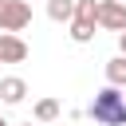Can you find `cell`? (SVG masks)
<instances>
[{
  "label": "cell",
  "mask_w": 126,
  "mask_h": 126,
  "mask_svg": "<svg viewBox=\"0 0 126 126\" xmlns=\"http://www.w3.org/2000/svg\"><path fill=\"white\" fill-rule=\"evenodd\" d=\"M87 114L98 126H126V91L122 87H102Z\"/></svg>",
  "instance_id": "cell-1"
},
{
  "label": "cell",
  "mask_w": 126,
  "mask_h": 126,
  "mask_svg": "<svg viewBox=\"0 0 126 126\" xmlns=\"http://www.w3.org/2000/svg\"><path fill=\"white\" fill-rule=\"evenodd\" d=\"M32 24V4L28 0H4L0 4V32H24Z\"/></svg>",
  "instance_id": "cell-2"
},
{
  "label": "cell",
  "mask_w": 126,
  "mask_h": 126,
  "mask_svg": "<svg viewBox=\"0 0 126 126\" xmlns=\"http://www.w3.org/2000/svg\"><path fill=\"white\" fill-rule=\"evenodd\" d=\"M98 28L126 32V4L122 0H98Z\"/></svg>",
  "instance_id": "cell-3"
},
{
  "label": "cell",
  "mask_w": 126,
  "mask_h": 126,
  "mask_svg": "<svg viewBox=\"0 0 126 126\" xmlns=\"http://www.w3.org/2000/svg\"><path fill=\"white\" fill-rule=\"evenodd\" d=\"M28 59V43L16 32H0V63H24Z\"/></svg>",
  "instance_id": "cell-4"
},
{
  "label": "cell",
  "mask_w": 126,
  "mask_h": 126,
  "mask_svg": "<svg viewBox=\"0 0 126 126\" xmlns=\"http://www.w3.org/2000/svg\"><path fill=\"white\" fill-rule=\"evenodd\" d=\"M24 94H28V83H24L20 75H8V79H0V102L16 106V102H24Z\"/></svg>",
  "instance_id": "cell-5"
},
{
  "label": "cell",
  "mask_w": 126,
  "mask_h": 126,
  "mask_svg": "<svg viewBox=\"0 0 126 126\" xmlns=\"http://www.w3.org/2000/svg\"><path fill=\"white\" fill-rule=\"evenodd\" d=\"M75 12H79V0H47V16L55 24H71Z\"/></svg>",
  "instance_id": "cell-6"
},
{
  "label": "cell",
  "mask_w": 126,
  "mask_h": 126,
  "mask_svg": "<svg viewBox=\"0 0 126 126\" xmlns=\"http://www.w3.org/2000/svg\"><path fill=\"white\" fill-rule=\"evenodd\" d=\"M67 28H71V39H75V43H91V39H94V28H98V20L75 16V20L67 24Z\"/></svg>",
  "instance_id": "cell-7"
},
{
  "label": "cell",
  "mask_w": 126,
  "mask_h": 126,
  "mask_svg": "<svg viewBox=\"0 0 126 126\" xmlns=\"http://www.w3.org/2000/svg\"><path fill=\"white\" fill-rule=\"evenodd\" d=\"M106 83L126 91V55H114V59L106 63Z\"/></svg>",
  "instance_id": "cell-8"
},
{
  "label": "cell",
  "mask_w": 126,
  "mask_h": 126,
  "mask_svg": "<svg viewBox=\"0 0 126 126\" xmlns=\"http://www.w3.org/2000/svg\"><path fill=\"white\" fill-rule=\"evenodd\" d=\"M59 118V102L55 98H39L35 102V122H55Z\"/></svg>",
  "instance_id": "cell-9"
},
{
  "label": "cell",
  "mask_w": 126,
  "mask_h": 126,
  "mask_svg": "<svg viewBox=\"0 0 126 126\" xmlns=\"http://www.w3.org/2000/svg\"><path fill=\"white\" fill-rule=\"evenodd\" d=\"M118 51L126 55V32H118Z\"/></svg>",
  "instance_id": "cell-10"
},
{
  "label": "cell",
  "mask_w": 126,
  "mask_h": 126,
  "mask_svg": "<svg viewBox=\"0 0 126 126\" xmlns=\"http://www.w3.org/2000/svg\"><path fill=\"white\" fill-rule=\"evenodd\" d=\"M0 126H8V122H4V118H0Z\"/></svg>",
  "instance_id": "cell-11"
},
{
  "label": "cell",
  "mask_w": 126,
  "mask_h": 126,
  "mask_svg": "<svg viewBox=\"0 0 126 126\" xmlns=\"http://www.w3.org/2000/svg\"><path fill=\"white\" fill-rule=\"evenodd\" d=\"M24 126H32V122H24Z\"/></svg>",
  "instance_id": "cell-12"
},
{
  "label": "cell",
  "mask_w": 126,
  "mask_h": 126,
  "mask_svg": "<svg viewBox=\"0 0 126 126\" xmlns=\"http://www.w3.org/2000/svg\"><path fill=\"white\" fill-rule=\"evenodd\" d=\"M122 4H126V0H122Z\"/></svg>",
  "instance_id": "cell-13"
},
{
  "label": "cell",
  "mask_w": 126,
  "mask_h": 126,
  "mask_svg": "<svg viewBox=\"0 0 126 126\" xmlns=\"http://www.w3.org/2000/svg\"><path fill=\"white\" fill-rule=\"evenodd\" d=\"M0 4H4V0H0Z\"/></svg>",
  "instance_id": "cell-14"
}]
</instances>
